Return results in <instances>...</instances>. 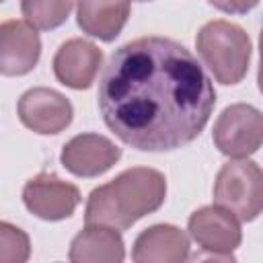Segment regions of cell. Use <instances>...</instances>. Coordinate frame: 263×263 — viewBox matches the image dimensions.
<instances>
[{"instance_id":"cell-1","label":"cell","mask_w":263,"mask_h":263,"mask_svg":"<svg viewBox=\"0 0 263 263\" xmlns=\"http://www.w3.org/2000/svg\"><path fill=\"white\" fill-rule=\"evenodd\" d=\"M105 125L140 152L191 144L208 125L216 90L197 58L168 37H140L115 49L99 80Z\"/></svg>"},{"instance_id":"cell-2","label":"cell","mask_w":263,"mask_h":263,"mask_svg":"<svg viewBox=\"0 0 263 263\" xmlns=\"http://www.w3.org/2000/svg\"><path fill=\"white\" fill-rule=\"evenodd\" d=\"M195 47L201 62L220 84H238L251 64V39L240 25L230 21L205 23L197 37Z\"/></svg>"},{"instance_id":"cell-3","label":"cell","mask_w":263,"mask_h":263,"mask_svg":"<svg viewBox=\"0 0 263 263\" xmlns=\"http://www.w3.org/2000/svg\"><path fill=\"white\" fill-rule=\"evenodd\" d=\"M214 203L230 210L240 222H253L263 212V168L249 158L222 164L214 181Z\"/></svg>"},{"instance_id":"cell-4","label":"cell","mask_w":263,"mask_h":263,"mask_svg":"<svg viewBox=\"0 0 263 263\" xmlns=\"http://www.w3.org/2000/svg\"><path fill=\"white\" fill-rule=\"evenodd\" d=\"M107 185L119 214L129 226L140 218L156 212L166 197L164 175L150 166L127 168Z\"/></svg>"},{"instance_id":"cell-5","label":"cell","mask_w":263,"mask_h":263,"mask_svg":"<svg viewBox=\"0 0 263 263\" xmlns=\"http://www.w3.org/2000/svg\"><path fill=\"white\" fill-rule=\"evenodd\" d=\"M216 148L228 158H247L263 146V113L247 103L226 107L212 132Z\"/></svg>"},{"instance_id":"cell-6","label":"cell","mask_w":263,"mask_h":263,"mask_svg":"<svg viewBox=\"0 0 263 263\" xmlns=\"http://www.w3.org/2000/svg\"><path fill=\"white\" fill-rule=\"evenodd\" d=\"M80 199V189L68 181H62L55 173H39L23 187L25 208L45 222L70 218L76 212Z\"/></svg>"},{"instance_id":"cell-7","label":"cell","mask_w":263,"mask_h":263,"mask_svg":"<svg viewBox=\"0 0 263 263\" xmlns=\"http://www.w3.org/2000/svg\"><path fill=\"white\" fill-rule=\"evenodd\" d=\"M189 236L214 257H230L240 247L242 230L238 218L222 205H203L189 216Z\"/></svg>"},{"instance_id":"cell-8","label":"cell","mask_w":263,"mask_h":263,"mask_svg":"<svg viewBox=\"0 0 263 263\" xmlns=\"http://www.w3.org/2000/svg\"><path fill=\"white\" fill-rule=\"evenodd\" d=\"M16 113L25 127L41 136H53L72 123L74 109L62 92L47 86H35L21 95Z\"/></svg>"},{"instance_id":"cell-9","label":"cell","mask_w":263,"mask_h":263,"mask_svg":"<svg viewBox=\"0 0 263 263\" xmlns=\"http://www.w3.org/2000/svg\"><path fill=\"white\" fill-rule=\"evenodd\" d=\"M121 158V148L101 134H80L64 144L60 160L76 177L92 179L107 173Z\"/></svg>"},{"instance_id":"cell-10","label":"cell","mask_w":263,"mask_h":263,"mask_svg":"<svg viewBox=\"0 0 263 263\" xmlns=\"http://www.w3.org/2000/svg\"><path fill=\"white\" fill-rule=\"evenodd\" d=\"M41 55V39L29 21H4L0 25V72L2 76L29 74Z\"/></svg>"},{"instance_id":"cell-11","label":"cell","mask_w":263,"mask_h":263,"mask_svg":"<svg viewBox=\"0 0 263 263\" xmlns=\"http://www.w3.org/2000/svg\"><path fill=\"white\" fill-rule=\"evenodd\" d=\"M103 66V49L86 39H68L53 55L55 78L74 90H86Z\"/></svg>"},{"instance_id":"cell-12","label":"cell","mask_w":263,"mask_h":263,"mask_svg":"<svg viewBox=\"0 0 263 263\" xmlns=\"http://www.w3.org/2000/svg\"><path fill=\"white\" fill-rule=\"evenodd\" d=\"M132 259L136 263H183L189 259V236L173 224H154L138 234Z\"/></svg>"},{"instance_id":"cell-13","label":"cell","mask_w":263,"mask_h":263,"mask_svg":"<svg viewBox=\"0 0 263 263\" xmlns=\"http://www.w3.org/2000/svg\"><path fill=\"white\" fill-rule=\"evenodd\" d=\"M129 18V0H78L76 23L82 33L113 41Z\"/></svg>"},{"instance_id":"cell-14","label":"cell","mask_w":263,"mask_h":263,"mask_svg":"<svg viewBox=\"0 0 263 263\" xmlns=\"http://www.w3.org/2000/svg\"><path fill=\"white\" fill-rule=\"evenodd\" d=\"M68 257L76 263H121L125 259V245L119 230L86 226L72 238Z\"/></svg>"},{"instance_id":"cell-15","label":"cell","mask_w":263,"mask_h":263,"mask_svg":"<svg viewBox=\"0 0 263 263\" xmlns=\"http://www.w3.org/2000/svg\"><path fill=\"white\" fill-rule=\"evenodd\" d=\"M84 222L86 226H107L113 230H127L129 224L119 214L113 195L109 191V185H99L90 191L86 210H84Z\"/></svg>"},{"instance_id":"cell-16","label":"cell","mask_w":263,"mask_h":263,"mask_svg":"<svg viewBox=\"0 0 263 263\" xmlns=\"http://www.w3.org/2000/svg\"><path fill=\"white\" fill-rule=\"evenodd\" d=\"M74 0H21V12L35 29L51 31L66 23Z\"/></svg>"},{"instance_id":"cell-17","label":"cell","mask_w":263,"mask_h":263,"mask_svg":"<svg viewBox=\"0 0 263 263\" xmlns=\"http://www.w3.org/2000/svg\"><path fill=\"white\" fill-rule=\"evenodd\" d=\"M31 247H29V236L8 224L0 222V261L2 263H23L29 259Z\"/></svg>"},{"instance_id":"cell-18","label":"cell","mask_w":263,"mask_h":263,"mask_svg":"<svg viewBox=\"0 0 263 263\" xmlns=\"http://www.w3.org/2000/svg\"><path fill=\"white\" fill-rule=\"evenodd\" d=\"M208 2L226 14H247L259 4V0H208Z\"/></svg>"},{"instance_id":"cell-19","label":"cell","mask_w":263,"mask_h":263,"mask_svg":"<svg viewBox=\"0 0 263 263\" xmlns=\"http://www.w3.org/2000/svg\"><path fill=\"white\" fill-rule=\"evenodd\" d=\"M259 55H261V64H259L257 78H263V29H261V35H259Z\"/></svg>"},{"instance_id":"cell-20","label":"cell","mask_w":263,"mask_h":263,"mask_svg":"<svg viewBox=\"0 0 263 263\" xmlns=\"http://www.w3.org/2000/svg\"><path fill=\"white\" fill-rule=\"evenodd\" d=\"M136 2H150V0H136Z\"/></svg>"}]
</instances>
